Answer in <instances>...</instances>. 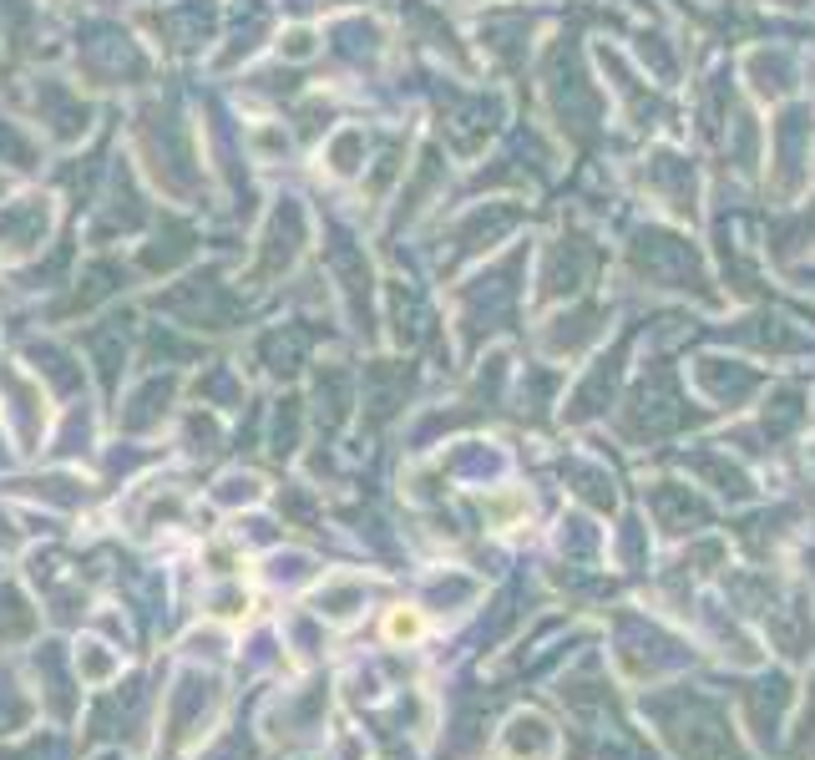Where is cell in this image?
<instances>
[{
    "label": "cell",
    "instance_id": "cell-1",
    "mask_svg": "<svg viewBox=\"0 0 815 760\" xmlns=\"http://www.w3.org/2000/svg\"><path fill=\"white\" fill-rule=\"evenodd\" d=\"M421 634V619L416 614H395L390 619V639H416Z\"/></svg>",
    "mask_w": 815,
    "mask_h": 760
}]
</instances>
